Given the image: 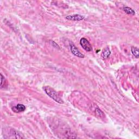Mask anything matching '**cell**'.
Instances as JSON below:
<instances>
[{
    "label": "cell",
    "instance_id": "obj_1",
    "mask_svg": "<svg viewBox=\"0 0 139 139\" xmlns=\"http://www.w3.org/2000/svg\"><path fill=\"white\" fill-rule=\"evenodd\" d=\"M43 89L47 95L55 100V102L60 103V104H63V100L60 98L57 91L53 89V88L48 86H46L43 87Z\"/></svg>",
    "mask_w": 139,
    "mask_h": 139
},
{
    "label": "cell",
    "instance_id": "obj_2",
    "mask_svg": "<svg viewBox=\"0 0 139 139\" xmlns=\"http://www.w3.org/2000/svg\"><path fill=\"white\" fill-rule=\"evenodd\" d=\"M80 44H81V46L83 47V48L85 49L86 51L91 52L93 50L92 46H91L90 43L86 38H82L80 40Z\"/></svg>",
    "mask_w": 139,
    "mask_h": 139
},
{
    "label": "cell",
    "instance_id": "obj_3",
    "mask_svg": "<svg viewBox=\"0 0 139 139\" xmlns=\"http://www.w3.org/2000/svg\"><path fill=\"white\" fill-rule=\"evenodd\" d=\"M70 49L73 54L77 56V57L81 58H84V55L82 53L80 52L78 48H77V47L75 46V45H74L73 44H70Z\"/></svg>",
    "mask_w": 139,
    "mask_h": 139
},
{
    "label": "cell",
    "instance_id": "obj_4",
    "mask_svg": "<svg viewBox=\"0 0 139 139\" xmlns=\"http://www.w3.org/2000/svg\"><path fill=\"white\" fill-rule=\"evenodd\" d=\"M65 18L71 21H81L84 19V16L80 14H74L67 16Z\"/></svg>",
    "mask_w": 139,
    "mask_h": 139
},
{
    "label": "cell",
    "instance_id": "obj_5",
    "mask_svg": "<svg viewBox=\"0 0 139 139\" xmlns=\"http://www.w3.org/2000/svg\"><path fill=\"white\" fill-rule=\"evenodd\" d=\"M12 110L15 113H20V112H22L26 110V106L23 104H18L13 107Z\"/></svg>",
    "mask_w": 139,
    "mask_h": 139
},
{
    "label": "cell",
    "instance_id": "obj_6",
    "mask_svg": "<svg viewBox=\"0 0 139 139\" xmlns=\"http://www.w3.org/2000/svg\"><path fill=\"white\" fill-rule=\"evenodd\" d=\"M110 54H111V52L110 51V49H109V48H108V47H106V48H105L104 50H103V52L102 53L101 57L103 59H105L108 58L109 56H110Z\"/></svg>",
    "mask_w": 139,
    "mask_h": 139
},
{
    "label": "cell",
    "instance_id": "obj_7",
    "mask_svg": "<svg viewBox=\"0 0 139 139\" xmlns=\"http://www.w3.org/2000/svg\"><path fill=\"white\" fill-rule=\"evenodd\" d=\"M123 9L125 13L128 14L132 15H134L135 14V11L132 8H130L129 7H125L123 8Z\"/></svg>",
    "mask_w": 139,
    "mask_h": 139
},
{
    "label": "cell",
    "instance_id": "obj_8",
    "mask_svg": "<svg viewBox=\"0 0 139 139\" xmlns=\"http://www.w3.org/2000/svg\"><path fill=\"white\" fill-rule=\"evenodd\" d=\"M131 51H132V54L134 55L136 58H139V49L137 48V47H132L131 48Z\"/></svg>",
    "mask_w": 139,
    "mask_h": 139
},
{
    "label": "cell",
    "instance_id": "obj_9",
    "mask_svg": "<svg viewBox=\"0 0 139 139\" xmlns=\"http://www.w3.org/2000/svg\"><path fill=\"white\" fill-rule=\"evenodd\" d=\"M95 113H96V114L97 115H98V116H99L100 117L103 118V117H104V113H103V112L101 110H100V109H98V108H97V109H96Z\"/></svg>",
    "mask_w": 139,
    "mask_h": 139
},
{
    "label": "cell",
    "instance_id": "obj_10",
    "mask_svg": "<svg viewBox=\"0 0 139 139\" xmlns=\"http://www.w3.org/2000/svg\"><path fill=\"white\" fill-rule=\"evenodd\" d=\"M1 88H2L3 87V86L4 87V84L5 83V82H6V81H5V77H4L2 75V74H1Z\"/></svg>",
    "mask_w": 139,
    "mask_h": 139
},
{
    "label": "cell",
    "instance_id": "obj_11",
    "mask_svg": "<svg viewBox=\"0 0 139 139\" xmlns=\"http://www.w3.org/2000/svg\"><path fill=\"white\" fill-rule=\"evenodd\" d=\"M50 43H51V45L53 46V47H56V48H59V45H58V44H57V43H55L54 41H50Z\"/></svg>",
    "mask_w": 139,
    "mask_h": 139
}]
</instances>
